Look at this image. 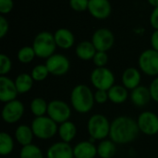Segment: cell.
<instances>
[{"instance_id": "obj_1", "label": "cell", "mask_w": 158, "mask_h": 158, "mask_svg": "<svg viewBox=\"0 0 158 158\" xmlns=\"http://www.w3.org/2000/svg\"><path fill=\"white\" fill-rule=\"evenodd\" d=\"M140 133L137 121L131 116L120 115L111 122L109 139L117 145H125L132 142Z\"/></svg>"}, {"instance_id": "obj_2", "label": "cell", "mask_w": 158, "mask_h": 158, "mask_svg": "<svg viewBox=\"0 0 158 158\" xmlns=\"http://www.w3.org/2000/svg\"><path fill=\"white\" fill-rule=\"evenodd\" d=\"M70 105L78 114L85 115L92 111L94 106V92L85 84L75 86L69 96Z\"/></svg>"}, {"instance_id": "obj_3", "label": "cell", "mask_w": 158, "mask_h": 158, "mask_svg": "<svg viewBox=\"0 0 158 158\" xmlns=\"http://www.w3.org/2000/svg\"><path fill=\"white\" fill-rule=\"evenodd\" d=\"M111 122L102 114H94L90 116L87 122V131L89 137L96 142H101L109 138Z\"/></svg>"}, {"instance_id": "obj_4", "label": "cell", "mask_w": 158, "mask_h": 158, "mask_svg": "<svg viewBox=\"0 0 158 158\" xmlns=\"http://www.w3.org/2000/svg\"><path fill=\"white\" fill-rule=\"evenodd\" d=\"M31 47H33L37 58L45 60L54 55L56 48L57 47L54 34L48 31H42L38 33L33 39Z\"/></svg>"}, {"instance_id": "obj_5", "label": "cell", "mask_w": 158, "mask_h": 158, "mask_svg": "<svg viewBox=\"0 0 158 158\" xmlns=\"http://www.w3.org/2000/svg\"><path fill=\"white\" fill-rule=\"evenodd\" d=\"M31 128L34 137L43 141L54 138L58 131V124L52 120L48 115L34 117L31 121Z\"/></svg>"}, {"instance_id": "obj_6", "label": "cell", "mask_w": 158, "mask_h": 158, "mask_svg": "<svg viewBox=\"0 0 158 158\" xmlns=\"http://www.w3.org/2000/svg\"><path fill=\"white\" fill-rule=\"evenodd\" d=\"M90 81L97 90H109L116 82L114 73L107 67H95L91 74Z\"/></svg>"}, {"instance_id": "obj_7", "label": "cell", "mask_w": 158, "mask_h": 158, "mask_svg": "<svg viewBox=\"0 0 158 158\" xmlns=\"http://www.w3.org/2000/svg\"><path fill=\"white\" fill-rule=\"evenodd\" d=\"M140 71L151 77L158 76V51L148 48L143 50L138 59Z\"/></svg>"}, {"instance_id": "obj_8", "label": "cell", "mask_w": 158, "mask_h": 158, "mask_svg": "<svg viewBox=\"0 0 158 158\" xmlns=\"http://www.w3.org/2000/svg\"><path fill=\"white\" fill-rule=\"evenodd\" d=\"M46 115H48L56 124L60 125L69 120L71 116V107L64 101L52 100L48 102Z\"/></svg>"}, {"instance_id": "obj_9", "label": "cell", "mask_w": 158, "mask_h": 158, "mask_svg": "<svg viewBox=\"0 0 158 158\" xmlns=\"http://www.w3.org/2000/svg\"><path fill=\"white\" fill-rule=\"evenodd\" d=\"M25 107L23 102L17 99L4 104L1 111V116L5 123L12 125L18 123L23 117Z\"/></svg>"}, {"instance_id": "obj_10", "label": "cell", "mask_w": 158, "mask_h": 158, "mask_svg": "<svg viewBox=\"0 0 158 158\" xmlns=\"http://www.w3.org/2000/svg\"><path fill=\"white\" fill-rule=\"evenodd\" d=\"M50 73L54 76H64L70 69V61L69 58L60 53H55L49 57L44 63Z\"/></svg>"}, {"instance_id": "obj_11", "label": "cell", "mask_w": 158, "mask_h": 158, "mask_svg": "<svg viewBox=\"0 0 158 158\" xmlns=\"http://www.w3.org/2000/svg\"><path fill=\"white\" fill-rule=\"evenodd\" d=\"M139 130L146 136H155L158 134V115L152 111L141 113L136 119Z\"/></svg>"}, {"instance_id": "obj_12", "label": "cell", "mask_w": 158, "mask_h": 158, "mask_svg": "<svg viewBox=\"0 0 158 158\" xmlns=\"http://www.w3.org/2000/svg\"><path fill=\"white\" fill-rule=\"evenodd\" d=\"M91 41L97 51L107 52L114 46L115 36L111 30L107 28H99L93 34Z\"/></svg>"}, {"instance_id": "obj_13", "label": "cell", "mask_w": 158, "mask_h": 158, "mask_svg": "<svg viewBox=\"0 0 158 158\" xmlns=\"http://www.w3.org/2000/svg\"><path fill=\"white\" fill-rule=\"evenodd\" d=\"M89 13L96 20H106L112 12V7L109 0H89Z\"/></svg>"}, {"instance_id": "obj_14", "label": "cell", "mask_w": 158, "mask_h": 158, "mask_svg": "<svg viewBox=\"0 0 158 158\" xmlns=\"http://www.w3.org/2000/svg\"><path fill=\"white\" fill-rule=\"evenodd\" d=\"M19 92L15 85V81L6 75L0 76V101L4 104L11 101L17 100Z\"/></svg>"}, {"instance_id": "obj_15", "label": "cell", "mask_w": 158, "mask_h": 158, "mask_svg": "<svg viewBox=\"0 0 158 158\" xmlns=\"http://www.w3.org/2000/svg\"><path fill=\"white\" fill-rule=\"evenodd\" d=\"M46 158H74L73 147L70 143L57 142L50 145L45 153Z\"/></svg>"}, {"instance_id": "obj_16", "label": "cell", "mask_w": 158, "mask_h": 158, "mask_svg": "<svg viewBox=\"0 0 158 158\" xmlns=\"http://www.w3.org/2000/svg\"><path fill=\"white\" fill-rule=\"evenodd\" d=\"M142 72L139 68L128 67L124 70L121 75V85H123L128 90H133L141 86Z\"/></svg>"}, {"instance_id": "obj_17", "label": "cell", "mask_w": 158, "mask_h": 158, "mask_svg": "<svg viewBox=\"0 0 158 158\" xmlns=\"http://www.w3.org/2000/svg\"><path fill=\"white\" fill-rule=\"evenodd\" d=\"M130 100L131 103L138 108L146 106L152 100L149 88L141 85L134 88L130 93Z\"/></svg>"}, {"instance_id": "obj_18", "label": "cell", "mask_w": 158, "mask_h": 158, "mask_svg": "<svg viewBox=\"0 0 158 158\" xmlns=\"http://www.w3.org/2000/svg\"><path fill=\"white\" fill-rule=\"evenodd\" d=\"M56 47L61 49H69L74 46L75 36L73 33L67 28H59L54 33Z\"/></svg>"}, {"instance_id": "obj_19", "label": "cell", "mask_w": 158, "mask_h": 158, "mask_svg": "<svg viewBox=\"0 0 158 158\" xmlns=\"http://www.w3.org/2000/svg\"><path fill=\"white\" fill-rule=\"evenodd\" d=\"M74 158H96L97 145L89 141L78 142L73 147Z\"/></svg>"}, {"instance_id": "obj_20", "label": "cell", "mask_w": 158, "mask_h": 158, "mask_svg": "<svg viewBox=\"0 0 158 158\" xmlns=\"http://www.w3.org/2000/svg\"><path fill=\"white\" fill-rule=\"evenodd\" d=\"M96 52H97V50L95 49L92 41H88V40L80 42L75 47L76 56L80 60L84 61H93Z\"/></svg>"}, {"instance_id": "obj_21", "label": "cell", "mask_w": 158, "mask_h": 158, "mask_svg": "<svg viewBox=\"0 0 158 158\" xmlns=\"http://www.w3.org/2000/svg\"><path fill=\"white\" fill-rule=\"evenodd\" d=\"M14 135H15L16 142L21 147L31 144L32 140L34 138V135H33V132H32L31 126H28L25 124L18 126L15 129Z\"/></svg>"}, {"instance_id": "obj_22", "label": "cell", "mask_w": 158, "mask_h": 158, "mask_svg": "<svg viewBox=\"0 0 158 158\" xmlns=\"http://www.w3.org/2000/svg\"><path fill=\"white\" fill-rule=\"evenodd\" d=\"M107 93L108 100L114 104H122L130 98L129 90L123 85L115 84L109 90H107Z\"/></svg>"}, {"instance_id": "obj_23", "label": "cell", "mask_w": 158, "mask_h": 158, "mask_svg": "<svg viewBox=\"0 0 158 158\" xmlns=\"http://www.w3.org/2000/svg\"><path fill=\"white\" fill-rule=\"evenodd\" d=\"M57 135L59 136L61 142L70 143L75 139V137L77 135V127L70 120L64 122V123L58 125Z\"/></svg>"}, {"instance_id": "obj_24", "label": "cell", "mask_w": 158, "mask_h": 158, "mask_svg": "<svg viewBox=\"0 0 158 158\" xmlns=\"http://www.w3.org/2000/svg\"><path fill=\"white\" fill-rule=\"evenodd\" d=\"M14 81L19 94H26L30 92L34 84V80L31 74L28 73H21L18 74Z\"/></svg>"}, {"instance_id": "obj_25", "label": "cell", "mask_w": 158, "mask_h": 158, "mask_svg": "<svg viewBox=\"0 0 158 158\" xmlns=\"http://www.w3.org/2000/svg\"><path fill=\"white\" fill-rule=\"evenodd\" d=\"M117 154V144L110 139H106L97 144V156L99 158H113Z\"/></svg>"}, {"instance_id": "obj_26", "label": "cell", "mask_w": 158, "mask_h": 158, "mask_svg": "<svg viewBox=\"0 0 158 158\" xmlns=\"http://www.w3.org/2000/svg\"><path fill=\"white\" fill-rule=\"evenodd\" d=\"M48 102L42 97H36L31 100L30 109L34 117H40L47 115Z\"/></svg>"}, {"instance_id": "obj_27", "label": "cell", "mask_w": 158, "mask_h": 158, "mask_svg": "<svg viewBox=\"0 0 158 158\" xmlns=\"http://www.w3.org/2000/svg\"><path fill=\"white\" fill-rule=\"evenodd\" d=\"M15 142L13 137L5 131L0 133V155L3 156L10 155L14 150Z\"/></svg>"}, {"instance_id": "obj_28", "label": "cell", "mask_w": 158, "mask_h": 158, "mask_svg": "<svg viewBox=\"0 0 158 158\" xmlns=\"http://www.w3.org/2000/svg\"><path fill=\"white\" fill-rule=\"evenodd\" d=\"M19 158H44L41 148L33 143L21 147L19 151Z\"/></svg>"}, {"instance_id": "obj_29", "label": "cell", "mask_w": 158, "mask_h": 158, "mask_svg": "<svg viewBox=\"0 0 158 158\" xmlns=\"http://www.w3.org/2000/svg\"><path fill=\"white\" fill-rule=\"evenodd\" d=\"M35 57H36V54H35V51L31 46L22 47L19 49V51L17 53L18 61L23 64L31 63L34 60Z\"/></svg>"}, {"instance_id": "obj_30", "label": "cell", "mask_w": 158, "mask_h": 158, "mask_svg": "<svg viewBox=\"0 0 158 158\" xmlns=\"http://www.w3.org/2000/svg\"><path fill=\"white\" fill-rule=\"evenodd\" d=\"M49 74L50 73L45 64H37L32 68L31 72V75L34 82H42L45 80Z\"/></svg>"}, {"instance_id": "obj_31", "label": "cell", "mask_w": 158, "mask_h": 158, "mask_svg": "<svg viewBox=\"0 0 158 158\" xmlns=\"http://www.w3.org/2000/svg\"><path fill=\"white\" fill-rule=\"evenodd\" d=\"M12 69V61L10 60V58L2 53L0 54V74L2 75H6L7 74H9V72Z\"/></svg>"}, {"instance_id": "obj_32", "label": "cell", "mask_w": 158, "mask_h": 158, "mask_svg": "<svg viewBox=\"0 0 158 158\" xmlns=\"http://www.w3.org/2000/svg\"><path fill=\"white\" fill-rule=\"evenodd\" d=\"M93 62L95 67H106L108 62V55L104 51H97L93 59Z\"/></svg>"}, {"instance_id": "obj_33", "label": "cell", "mask_w": 158, "mask_h": 158, "mask_svg": "<svg viewBox=\"0 0 158 158\" xmlns=\"http://www.w3.org/2000/svg\"><path fill=\"white\" fill-rule=\"evenodd\" d=\"M89 0H69L70 7L77 12H83L88 10Z\"/></svg>"}, {"instance_id": "obj_34", "label": "cell", "mask_w": 158, "mask_h": 158, "mask_svg": "<svg viewBox=\"0 0 158 158\" xmlns=\"http://www.w3.org/2000/svg\"><path fill=\"white\" fill-rule=\"evenodd\" d=\"M14 7L13 0H0V13L5 16L12 11Z\"/></svg>"}, {"instance_id": "obj_35", "label": "cell", "mask_w": 158, "mask_h": 158, "mask_svg": "<svg viewBox=\"0 0 158 158\" xmlns=\"http://www.w3.org/2000/svg\"><path fill=\"white\" fill-rule=\"evenodd\" d=\"M108 100V93L106 90H95L94 91V102L97 104H104Z\"/></svg>"}, {"instance_id": "obj_36", "label": "cell", "mask_w": 158, "mask_h": 158, "mask_svg": "<svg viewBox=\"0 0 158 158\" xmlns=\"http://www.w3.org/2000/svg\"><path fill=\"white\" fill-rule=\"evenodd\" d=\"M149 90L151 93L152 100L158 103V76L155 77L149 86Z\"/></svg>"}, {"instance_id": "obj_37", "label": "cell", "mask_w": 158, "mask_h": 158, "mask_svg": "<svg viewBox=\"0 0 158 158\" xmlns=\"http://www.w3.org/2000/svg\"><path fill=\"white\" fill-rule=\"evenodd\" d=\"M9 30V23L5 16H0V38L3 39L8 33Z\"/></svg>"}, {"instance_id": "obj_38", "label": "cell", "mask_w": 158, "mask_h": 158, "mask_svg": "<svg viewBox=\"0 0 158 158\" xmlns=\"http://www.w3.org/2000/svg\"><path fill=\"white\" fill-rule=\"evenodd\" d=\"M150 24L155 29L158 30V7H155L150 16Z\"/></svg>"}, {"instance_id": "obj_39", "label": "cell", "mask_w": 158, "mask_h": 158, "mask_svg": "<svg viewBox=\"0 0 158 158\" xmlns=\"http://www.w3.org/2000/svg\"><path fill=\"white\" fill-rule=\"evenodd\" d=\"M150 42H151L152 48L158 51V30H155L153 32V34L151 35Z\"/></svg>"}, {"instance_id": "obj_40", "label": "cell", "mask_w": 158, "mask_h": 158, "mask_svg": "<svg viewBox=\"0 0 158 158\" xmlns=\"http://www.w3.org/2000/svg\"><path fill=\"white\" fill-rule=\"evenodd\" d=\"M147 2H148L154 8L158 7V0H147Z\"/></svg>"}]
</instances>
